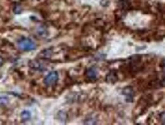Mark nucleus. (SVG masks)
Instances as JSON below:
<instances>
[{
    "mask_svg": "<svg viewBox=\"0 0 165 125\" xmlns=\"http://www.w3.org/2000/svg\"><path fill=\"white\" fill-rule=\"evenodd\" d=\"M18 46L19 49L25 51H32L36 48V45L33 41L31 39L26 38H22L19 41Z\"/></svg>",
    "mask_w": 165,
    "mask_h": 125,
    "instance_id": "nucleus-1",
    "label": "nucleus"
},
{
    "mask_svg": "<svg viewBox=\"0 0 165 125\" xmlns=\"http://www.w3.org/2000/svg\"><path fill=\"white\" fill-rule=\"evenodd\" d=\"M58 79V75L56 71H52L46 76L44 79L45 84L48 86L51 87L56 84Z\"/></svg>",
    "mask_w": 165,
    "mask_h": 125,
    "instance_id": "nucleus-2",
    "label": "nucleus"
},
{
    "mask_svg": "<svg viewBox=\"0 0 165 125\" xmlns=\"http://www.w3.org/2000/svg\"><path fill=\"white\" fill-rule=\"evenodd\" d=\"M97 71L96 70L93 68H91L86 71V76L91 80H95L97 78Z\"/></svg>",
    "mask_w": 165,
    "mask_h": 125,
    "instance_id": "nucleus-3",
    "label": "nucleus"
},
{
    "mask_svg": "<svg viewBox=\"0 0 165 125\" xmlns=\"http://www.w3.org/2000/svg\"><path fill=\"white\" fill-rule=\"evenodd\" d=\"M122 93L127 97L126 98V101H132V100H133V91H132L131 88H126L123 90Z\"/></svg>",
    "mask_w": 165,
    "mask_h": 125,
    "instance_id": "nucleus-4",
    "label": "nucleus"
},
{
    "mask_svg": "<svg viewBox=\"0 0 165 125\" xmlns=\"http://www.w3.org/2000/svg\"><path fill=\"white\" fill-rule=\"evenodd\" d=\"M21 119L23 120V121H28L31 118V113L29 111H24L21 115Z\"/></svg>",
    "mask_w": 165,
    "mask_h": 125,
    "instance_id": "nucleus-5",
    "label": "nucleus"
},
{
    "mask_svg": "<svg viewBox=\"0 0 165 125\" xmlns=\"http://www.w3.org/2000/svg\"><path fill=\"white\" fill-rule=\"evenodd\" d=\"M160 117H161V121H162L163 123H165V112L161 113V115H160Z\"/></svg>",
    "mask_w": 165,
    "mask_h": 125,
    "instance_id": "nucleus-6",
    "label": "nucleus"
},
{
    "mask_svg": "<svg viewBox=\"0 0 165 125\" xmlns=\"http://www.w3.org/2000/svg\"><path fill=\"white\" fill-rule=\"evenodd\" d=\"M3 62H4L3 59L1 56H0V67H1L3 64Z\"/></svg>",
    "mask_w": 165,
    "mask_h": 125,
    "instance_id": "nucleus-7",
    "label": "nucleus"
},
{
    "mask_svg": "<svg viewBox=\"0 0 165 125\" xmlns=\"http://www.w3.org/2000/svg\"><path fill=\"white\" fill-rule=\"evenodd\" d=\"M162 85L163 87H165V77L163 79V81H162Z\"/></svg>",
    "mask_w": 165,
    "mask_h": 125,
    "instance_id": "nucleus-8",
    "label": "nucleus"
}]
</instances>
